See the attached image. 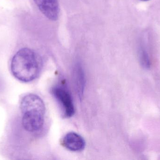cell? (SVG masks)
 I'll list each match as a JSON object with an SVG mask.
<instances>
[{
    "label": "cell",
    "instance_id": "7a4b0ae2",
    "mask_svg": "<svg viewBox=\"0 0 160 160\" xmlns=\"http://www.w3.org/2000/svg\"><path fill=\"white\" fill-rule=\"evenodd\" d=\"M22 114V125L24 129L29 132L39 130L44 122L46 108L43 100L34 94L24 96L20 102Z\"/></svg>",
    "mask_w": 160,
    "mask_h": 160
},
{
    "label": "cell",
    "instance_id": "52a82bcc",
    "mask_svg": "<svg viewBox=\"0 0 160 160\" xmlns=\"http://www.w3.org/2000/svg\"><path fill=\"white\" fill-rule=\"evenodd\" d=\"M139 57L140 62L143 67L148 68L150 66V60L149 54L143 45H141L139 49Z\"/></svg>",
    "mask_w": 160,
    "mask_h": 160
},
{
    "label": "cell",
    "instance_id": "ba28073f",
    "mask_svg": "<svg viewBox=\"0 0 160 160\" xmlns=\"http://www.w3.org/2000/svg\"><path fill=\"white\" fill-rule=\"evenodd\" d=\"M141 1H143V2H146V1H150V0H140Z\"/></svg>",
    "mask_w": 160,
    "mask_h": 160
},
{
    "label": "cell",
    "instance_id": "8992f818",
    "mask_svg": "<svg viewBox=\"0 0 160 160\" xmlns=\"http://www.w3.org/2000/svg\"><path fill=\"white\" fill-rule=\"evenodd\" d=\"M75 79L77 91L80 98L82 97L85 86V76L82 68L79 64H77L75 68Z\"/></svg>",
    "mask_w": 160,
    "mask_h": 160
},
{
    "label": "cell",
    "instance_id": "3957f363",
    "mask_svg": "<svg viewBox=\"0 0 160 160\" xmlns=\"http://www.w3.org/2000/svg\"><path fill=\"white\" fill-rule=\"evenodd\" d=\"M52 94L61 106L65 117L73 116L75 112V107L71 94L67 86L63 84L56 85L52 89Z\"/></svg>",
    "mask_w": 160,
    "mask_h": 160
},
{
    "label": "cell",
    "instance_id": "6da1fadb",
    "mask_svg": "<svg viewBox=\"0 0 160 160\" xmlns=\"http://www.w3.org/2000/svg\"><path fill=\"white\" fill-rule=\"evenodd\" d=\"M41 68L39 55L32 50L22 48L14 55L11 63V71L18 80L29 82L38 76Z\"/></svg>",
    "mask_w": 160,
    "mask_h": 160
},
{
    "label": "cell",
    "instance_id": "277c9868",
    "mask_svg": "<svg viewBox=\"0 0 160 160\" xmlns=\"http://www.w3.org/2000/svg\"><path fill=\"white\" fill-rule=\"evenodd\" d=\"M41 13L49 19L57 20L59 14L58 0H33Z\"/></svg>",
    "mask_w": 160,
    "mask_h": 160
},
{
    "label": "cell",
    "instance_id": "5b68a950",
    "mask_svg": "<svg viewBox=\"0 0 160 160\" xmlns=\"http://www.w3.org/2000/svg\"><path fill=\"white\" fill-rule=\"evenodd\" d=\"M62 144L67 149L74 152L82 151L85 146V142L82 137L74 132L67 133L62 140Z\"/></svg>",
    "mask_w": 160,
    "mask_h": 160
}]
</instances>
